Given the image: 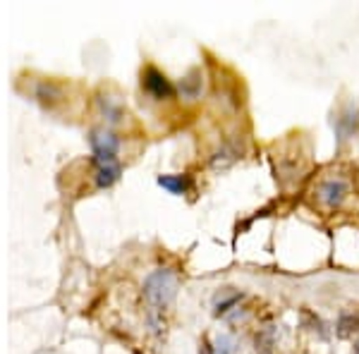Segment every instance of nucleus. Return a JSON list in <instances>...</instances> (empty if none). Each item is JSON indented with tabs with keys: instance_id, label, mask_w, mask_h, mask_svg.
<instances>
[{
	"instance_id": "nucleus-1",
	"label": "nucleus",
	"mask_w": 359,
	"mask_h": 354,
	"mask_svg": "<svg viewBox=\"0 0 359 354\" xmlns=\"http://www.w3.org/2000/svg\"><path fill=\"white\" fill-rule=\"evenodd\" d=\"M177 273L172 268H156L149 273L147 280H144V297H147L149 306L154 311H163L165 306L172 304L177 294Z\"/></svg>"
},
{
	"instance_id": "nucleus-2",
	"label": "nucleus",
	"mask_w": 359,
	"mask_h": 354,
	"mask_svg": "<svg viewBox=\"0 0 359 354\" xmlns=\"http://www.w3.org/2000/svg\"><path fill=\"white\" fill-rule=\"evenodd\" d=\"M347 194H350V184H347V179H340V177L326 179V182H321L316 189L318 201H321V206L328 208V211H335V208L343 206Z\"/></svg>"
},
{
	"instance_id": "nucleus-3",
	"label": "nucleus",
	"mask_w": 359,
	"mask_h": 354,
	"mask_svg": "<svg viewBox=\"0 0 359 354\" xmlns=\"http://www.w3.org/2000/svg\"><path fill=\"white\" fill-rule=\"evenodd\" d=\"M91 151H94V161H115L120 149V139L111 130H94L89 137Z\"/></svg>"
},
{
	"instance_id": "nucleus-4",
	"label": "nucleus",
	"mask_w": 359,
	"mask_h": 354,
	"mask_svg": "<svg viewBox=\"0 0 359 354\" xmlns=\"http://www.w3.org/2000/svg\"><path fill=\"white\" fill-rule=\"evenodd\" d=\"M142 84H144V89H147V94H151L156 101H165V98L175 96V86L168 82L165 74L158 72L156 67H147V69H144Z\"/></svg>"
},
{
	"instance_id": "nucleus-5",
	"label": "nucleus",
	"mask_w": 359,
	"mask_h": 354,
	"mask_svg": "<svg viewBox=\"0 0 359 354\" xmlns=\"http://www.w3.org/2000/svg\"><path fill=\"white\" fill-rule=\"evenodd\" d=\"M94 163H96V187L98 189L113 187V184L120 179L123 168H120L118 158H115V161H94Z\"/></svg>"
},
{
	"instance_id": "nucleus-6",
	"label": "nucleus",
	"mask_w": 359,
	"mask_h": 354,
	"mask_svg": "<svg viewBox=\"0 0 359 354\" xmlns=\"http://www.w3.org/2000/svg\"><path fill=\"white\" fill-rule=\"evenodd\" d=\"M201 69H189L187 74L182 77V82H180V94H182V98H187V101H194L196 96L201 94V86H204V82H201Z\"/></svg>"
},
{
	"instance_id": "nucleus-7",
	"label": "nucleus",
	"mask_w": 359,
	"mask_h": 354,
	"mask_svg": "<svg viewBox=\"0 0 359 354\" xmlns=\"http://www.w3.org/2000/svg\"><path fill=\"white\" fill-rule=\"evenodd\" d=\"M158 184L170 191V194H187L192 189V179L187 175H161Z\"/></svg>"
},
{
	"instance_id": "nucleus-8",
	"label": "nucleus",
	"mask_w": 359,
	"mask_h": 354,
	"mask_svg": "<svg viewBox=\"0 0 359 354\" xmlns=\"http://www.w3.org/2000/svg\"><path fill=\"white\" fill-rule=\"evenodd\" d=\"M237 156H240V151H237L233 144H223V147L216 151V156L211 158V165L216 168V170H225V168H230L235 163Z\"/></svg>"
},
{
	"instance_id": "nucleus-9",
	"label": "nucleus",
	"mask_w": 359,
	"mask_h": 354,
	"mask_svg": "<svg viewBox=\"0 0 359 354\" xmlns=\"http://www.w3.org/2000/svg\"><path fill=\"white\" fill-rule=\"evenodd\" d=\"M240 299H242V294L233 292V290H223L221 294H216V301H213V306H216V316H223V313H228L230 309H235Z\"/></svg>"
},
{
	"instance_id": "nucleus-10",
	"label": "nucleus",
	"mask_w": 359,
	"mask_h": 354,
	"mask_svg": "<svg viewBox=\"0 0 359 354\" xmlns=\"http://www.w3.org/2000/svg\"><path fill=\"white\" fill-rule=\"evenodd\" d=\"M98 103H101V110L108 118V123H118V120L123 118V108H120V103L113 101L111 96H101L98 98Z\"/></svg>"
},
{
	"instance_id": "nucleus-11",
	"label": "nucleus",
	"mask_w": 359,
	"mask_h": 354,
	"mask_svg": "<svg viewBox=\"0 0 359 354\" xmlns=\"http://www.w3.org/2000/svg\"><path fill=\"white\" fill-rule=\"evenodd\" d=\"M359 330V316L355 313H343L338 321V335L340 338H350L352 333H357Z\"/></svg>"
},
{
	"instance_id": "nucleus-12",
	"label": "nucleus",
	"mask_w": 359,
	"mask_h": 354,
	"mask_svg": "<svg viewBox=\"0 0 359 354\" xmlns=\"http://www.w3.org/2000/svg\"><path fill=\"white\" fill-rule=\"evenodd\" d=\"M273 345H276L273 328H266V330H262V333L257 335V352L271 354V352H273Z\"/></svg>"
},
{
	"instance_id": "nucleus-13",
	"label": "nucleus",
	"mask_w": 359,
	"mask_h": 354,
	"mask_svg": "<svg viewBox=\"0 0 359 354\" xmlns=\"http://www.w3.org/2000/svg\"><path fill=\"white\" fill-rule=\"evenodd\" d=\"M211 350L213 354H233L235 352V340L230 338V335H218L216 340H213V345H211Z\"/></svg>"
},
{
	"instance_id": "nucleus-14",
	"label": "nucleus",
	"mask_w": 359,
	"mask_h": 354,
	"mask_svg": "<svg viewBox=\"0 0 359 354\" xmlns=\"http://www.w3.org/2000/svg\"><path fill=\"white\" fill-rule=\"evenodd\" d=\"M199 354H213L211 345H208V342H201V352Z\"/></svg>"
},
{
	"instance_id": "nucleus-15",
	"label": "nucleus",
	"mask_w": 359,
	"mask_h": 354,
	"mask_svg": "<svg viewBox=\"0 0 359 354\" xmlns=\"http://www.w3.org/2000/svg\"><path fill=\"white\" fill-rule=\"evenodd\" d=\"M355 354H359V345H357V347H355Z\"/></svg>"
},
{
	"instance_id": "nucleus-16",
	"label": "nucleus",
	"mask_w": 359,
	"mask_h": 354,
	"mask_svg": "<svg viewBox=\"0 0 359 354\" xmlns=\"http://www.w3.org/2000/svg\"><path fill=\"white\" fill-rule=\"evenodd\" d=\"M137 354H139V352H137Z\"/></svg>"
}]
</instances>
